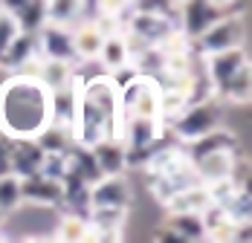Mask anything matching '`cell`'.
Segmentation results:
<instances>
[{"mask_svg":"<svg viewBox=\"0 0 252 243\" xmlns=\"http://www.w3.org/2000/svg\"><path fill=\"white\" fill-rule=\"evenodd\" d=\"M50 122V90L32 75L9 73L0 84V130L9 139H32Z\"/></svg>","mask_w":252,"mask_h":243,"instance_id":"6da1fadb","label":"cell"},{"mask_svg":"<svg viewBox=\"0 0 252 243\" xmlns=\"http://www.w3.org/2000/svg\"><path fill=\"white\" fill-rule=\"evenodd\" d=\"M226 119V110H223V101L218 96H209L203 101H191L177 119H171V130L180 142H191V139H200L203 133L220 127Z\"/></svg>","mask_w":252,"mask_h":243,"instance_id":"7a4b0ae2","label":"cell"},{"mask_svg":"<svg viewBox=\"0 0 252 243\" xmlns=\"http://www.w3.org/2000/svg\"><path fill=\"white\" fill-rule=\"evenodd\" d=\"M119 110L127 116H151L159 119V87L151 75H133L119 90Z\"/></svg>","mask_w":252,"mask_h":243,"instance_id":"3957f363","label":"cell"},{"mask_svg":"<svg viewBox=\"0 0 252 243\" xmlns=\"http://www.w3.org/2000/svg\"><path fill=\"white\" fill-rule=\"evenodd\" d=\"M241 44H244V24L238 18H226V15H220L206 32H200L191 41V47L197 49V55H203V58L212 55V52L241 47Z\"/></svg>","mask_w":252,"mask_h":243,"instance_id":"277c9868","label":"cell"},{"mask_svg":"<svg viewBox=\"0 0 252 243\" xmlns=\"http://www.w3.org/2000/svg\"><path fill=\"white\" fill-rule=\"evenodd\" d=\"M247 64H250V58H247L244 47H232V49H223V52L206 55V81H209V93L218 96L220 87H223L241 67H247Z\"/></svg>","mask_w":252,"mask_h":243,"instance_id":"5b68a950","label":"cell"},{"mask_svg":"<svg viewBox=\"0 0 252 243\" xmlns=\"http://www.w3.org/2000/svg\"><path fill=\"white\" fill-rule=\"evenodd\" d=\"M38 55L76 64L78 55H76V47H73V29L64 24H50L47 21L38 29Z\"/></svg>","mask_w":252,"mask_h":243,"instance_id":"8992f818","label":"cell"},{"mask_svg":"<svg viewBox=\"0 0 252 243\" xmlns=\"http://www.w3.org/2000/svg\"><path fill=\"white\" fill-rule=\"evenodd\" d=\"M177 9H180V32L189 41H194L200 32H206L209 26L223 15V9L212 6L209 0H180Z\"/></svg>","mask_w":252,"mask_h":243,"instance_id":"52a82bcc","label":"cell"},{"mask_svg":"<svg viewBox=\"0 0 252 243\" xmlns=\"http://www.w3.org/2000/svg\"><path fill=\"white\" fill-rule=\"evenodd\" d=\"M162 136V122L151 116H127L122 119L119 139L125 142L127 151H151Z\"/></svg>","mask_w":252,"mask_h":243,"instance_id":"ba28073f","label":"cell"},{"mask_svg":"<svg viewBox=\"0 0 252 243\" xmlns=\"http://www.w3.org/2000/svg\"><path fill=\"white\" fill-rule=\"evenodd\" d=\"M133 191L125 174H104L99 182L90 185V209L93 206H113V209H130Z\"/></svg>","mask_w":252,"mask_h":243,"instance_id":"9c48e42d","label":"cell"},{"mask_svg":"<svg viewBox=\"0 0 252 243\" xmlns=\"http://www.w3.org/2000/svg\"><path fill=\"white\" fill-rule=\"evenodd\" d=\"M21 197H24V203L35 206V209H58L61 206V180L44 177L41 171L21 177Z\"/></svg>","mask_w":252,"mask_h":243,"instance_id":"30bf717a","label":"cell"},{"mask_svg":"<svg viewBox=\"0 0 252 243\" xmlns=\"http://www.w3.org/2000/svg\"><path fill=\"white\" fill-rule=\"evenodd\" d=\"M87 223L96 235V241H116L122 238V229L127 223V209H113V206H93Z\"/></svg>","mask_w":252,"mask_h":243,"instance_id":"8fae6325","label":"cell"},{"mask_svg":"<svg viewBox=\"0 0 252 243\" xmlns=\"http://www.w3.org/2000/svg\"><path fill=\"white\" fill-rule=\"evenodd\" d=\"M0 9L15 18L21 32H38L47 24V0H0Z\"/></svg>","mask_w":252,"mask_h":243,"instance_id":"7c38bea8","label":"cell"},{"mask_svg":"<svg viewBox=\"0 0 252 243\" xmlns=\"http://www.w3.org/2000/svg\"><path fill=\"white\" fill-rule=\"evenodd\" d=\"M44 148L38 145L35 139H12L9 148V171L15 177H29V174H38L41 162H44Z\"/></svg>","mask_w":252,"mask_h":243,"instance_id":"4fadbf2b","label":"cell"},{"mask_svg":"<svg viewBox=\"0 0 252 243\" xmlns=\"http://www.w3.org/2000/svg\"><path fill=\"white\" fill-rule=\"evenodd\" d=\"M32 58H38V32H18L0 55V67L6 73H21Z\"/></svg>","mask_w":252,"mask_h":243,"instance_id":"5bb4252c","label":"cell"},{"mask_svg":"<svg viewBox=\"0 0 252 243\" xmlns=\"http://www.w3.org/2000/svg\"><path fill=\"white\" fill-rule=\"evenodd\" d=\"M235 159H238V151H212V153H203L191 162H194V171H197L203 185H212V182L229 180Z\"/></svg>","mask_w":252,"mask_h":243,"instance_id":"9a60e30c","label":"cell"},{"mask_svg":"<svg viewBox=\"0 0 252 243\" xmlns=\"http://www.w3.org/2000/svg\"><path fill=\"white\" fill-rule=\"evenodd\" d=\"M180 148L186 151V156H189V159H197V156L212 153V151H238V136L229 130L226 124H220V127H215V130L203 133L200 139L183 142Z\"/></svg>","mask_w":252,"mask_h":243,"instance_id":"2e32d148","label":"cell"},{"mask_svg":"<svg viewBox=\"0 0 252 243\" xmlns=\"http://www.w3.org/2000/svg\"><path fill=\"white\" fill-rule=\"evenodd\" d=\"M101 174H125L127 171V148L119 136H104L96 145H90Z\"/></svg>","mask_w":252,"mask_h":243,"instance_id":"e0dca14e","label":"cell"},{"mask_svg":"<svg viewBox=\"0 0 252 243\" xmlns=\"http://www.w3.org/2000/svg\"><path fill=\"white\" fill-rule=\"evenodd\" d=\"M96 61L101 64V70H104L107 75L130 64V49H127V41H125V32H122V29H119V32L104 35V41H101V47H99Z\"/></svg>","mask_w":252,"mask_h":243,"instance_id":"ac0fdd59","label":"cell"},{"mask_svg":"<svg viewBox=\"0 0 252 243\" xmlns=\"http://www.w3.org/2000/svg\"><path fill=\"white\" fill-rule=\"evenodd\" d=\"M101 41H104V32L96 21H87L73 29V47H76L78 61H96Z\"/></svg>","mask_w":252,"mask_h":243,"instance_id":"d6986e66","label":"cell"},{"mask_svg":"<svg viewBox=\"0 0 252 243\" xmlns=\"http://www.w3.org/2000/svg\"><path fill=\"white\" fill-rule=\"evenodd\" d=\"M35 78L47 87V90H58V87H64V84H70L73 78H76V70H73V64L70 61H55V58H44L41 55V64H38V73Z\"/></svg>","mask_w":252,"mask_h":243,"instance_id":"ffe728a7","label":"cell"},{"mask_svg":"<svg viewBox=\"0 0 252 243\" xmlns=\"http://www.w3.org/2000/svg\"><path fill=\"white\" fill-rule=\"evenodd\" d=\"M209 203H212L209 188L203 182H197V185H189V188L177 191L171 200H165V212H197L200 214Z\"/></svg>","mask_w":252,"mask_h":243,"instance_id":"44dd1931","label":"cell"},{"mask_svg":"<svg viewBox=\"0 0 252 243\" xmlns=\"http://www.w3.org/2000/svg\"><path fill=\"white\" fill-rule=\"evenodd\" d=\"M165 226L180 235V241H203L206 229L197 212H165Z\"/></svg>","mask_w":252,"mask_h":243,"instance_id":"7402d4cb","label":"cell"},{"mask_svg":"<svg viewBox=\"0 0 252 243\" xmlns=\"http://www.w3.org/2000/svg\"><path fill=\"white\" fill-rule=\"evenodd\" d=\"M250 64L247 67H241L238 73L229 78L226 84L220 87V93H218V98L220 101H232V104H247L252 98V78H250Z\"/></svg>","mask_w":252,"mask_h":243,"instance_id":"603a6c76","label":"cell"},{"mask_svg":"<svg viewBox=\"0 0 252 243\" xmlns=\"http://www.w3.org/2000/svg\"><path fill=\"white\" fill-rule=\"evenodd\" d=\"M32 139L44 148V151H67V148L73 145V133H70V127L55 124V122H47Z\"/></svg>","mask_w":252,"mask_h":243,"instance_id":"cb8c5ba5","label":"cell"},{"mask_svg":"<svg viewBox=\"0 0 252 243\" xmlns=\"http://www.w3.org/2000/svg\"><path fill=\"white\" fill-rule=\"evenodd\" d=\"M220 206H223V212H226V217L232 220V223H250V217H252L250 188H235Z\"/></svg>","mask_w":252,"mask_h":243,"instance_id":"d4e9b609","label":"cell"},{"mask_svg":"<svg viewBox=\"0 0 252 243\" xmlns=\"http://www.w3.org/2000/svg\"><path fill=\"white\" fill-rule=\"evenodd\" d=\"M21 206H24V197H21V177L3 174V177H0V212H3V214H15Z\"/></svg>","mask_w":252,"mask_h":243,"instance_id":"484cf974","label":"cell"},{"mask_svg":"<svg viewBox=\"0 0 252 243\" xmlns=\"http://www.w3.org/2000/svg\"><path fill=\"white\" fill-rule=\"evenodd\" d=\"M55 241H90V223L81 214H64L58 229H55Z\"/></svg>","mask_w":252,"mask_h":243,"instance_id":"4316f807","label":"cell"},{"mask_svg":"<svg viewBox=\"0 0 252 243\" xmlns=\"http://www.w3.org/2000/svg\"><path fill=\"white\" fill-rule=\"evenodd\" d=\"M81 9H84V0H47V21L70 26Z\"/></svg>","mask_w":252,"mask_h":243,"instance_id":"83f0119b","label":"cell"},{"mask_svg":"<svg viewBox=\"0 0 252 243\" xmlns=\"http://www.w3.org/2000/svg\"><path fill=\"white\" fill-rule=\"evenodd\" d=\"M96 9H99V18H119L125 15L127 9L133 6V0H93Z\"/></svg>","mask_w":252,"mask_h":243,"instance_id":"f1b7e54d","label":"cell"},{"mask_svg":"<svg viewBox=\"0 0 252 243\" xmlns=\"http://www.w3.org/2000/svg\"><path fill=\"white\" fill-rule=\"evenodd\" d=\"M18 32H21V29H18V24H15V18H12L9 12L0 9V55L6 52V47L12 44V38H15Z\"/></svg>","mask_w":252,"mask_h":243,"instance_id":"f546056e","label":"cell"},{"mask_svg":"<svg viewBox=\"0 0 252 243\" xmlns=\"http://www.w3.org/2000/svg\"><path fill=\"white\" fill-rule=\"evenodd\" d=\"M209 3H212V6H218V9H223V12H226L229 6H232V3H235V0H209Z\"/></svg>","mask_w":252,"mask_h":243,"instance_id":"4dcf8cb0","label":"cell"},{"mask_svg":"<svg viewBox=\"0 0 252 243\" xmlns=\"http://www.w3.org/2000/svg\"><path fill=\"white\" fill-rule=\"evenodd\" d=\"M6 75H9V73H6V70H3V67H0V84H3V81H6Z\"/></svg>","mask_w":252,"mask_h":243,"instance_id":"1f68e13d","label":"cell"},{"mask_svg":"<svg viewBox=\"0 0 252 243\" xmlns=\"http://www.w3.org/2000/svg\"><path fill=\"white\" fill-rule=\"evenodd\" d=\"M3 223H6V214H3V212H0V229H3Z\"/></svg>","mask_w":252,"mask_h":243,"instance_id":"d6a6232c","label":"cell"}]
</instances>
